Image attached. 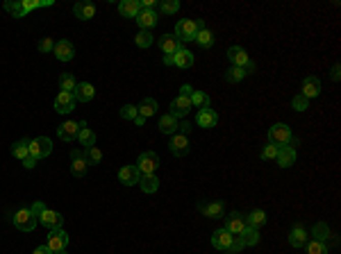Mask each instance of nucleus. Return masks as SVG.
Wrapping results in <instances>:
<instances>
[{
	"label": "nucleus",
	"mask_w": 341,
	"mask_h": 254,
	"mask_svg": "<svg viewBox=\"0 0 341 254\" xmlns=\"http://www.w3.org/2000/svg\"><path fill=\"white\" fill-rule=\"evenodd\" d=\"M196 34H198V23L193 21V18H182V21H178V25H175L173 37L178 39L180 43H189V41H196Z\"/></svg>",
	"instance_id": "f257e3e1"
},
{
	"label": "nucleus",
	"mask_w": 341,
	"mask_h": 254,
	"mask_svg": "<svg viewBox=\"0 0 341 254\" xmlns=\"http://www.w3.org/2000/svg\"><path fill=\"white\" fill-rule=\"evenodd\" d=\"M269 143L277 145V148H285L291 143V127L285 123H275L269 130Z\"/></svg>",
	"instance_id": "f03ea898"
},
{
	"label": "nucleus",
	"mask_w": 341,
	"mask_h": 254,
	"mask_svg": "<svg viewBox=\"0 0 341 254\" xmlns=\"http://www.w3.org/2000/svg\"><path fill=\"white\" fill-rule=\"evenodd\" d=\"M52 152V141L48 136H37V139L30 141V157L34 159H46L48 154Z\"/></svg>",
	"instance_id": "7ed1b4c3"
},
{
	"label": "nucleus",
	"mask_w": 341,
	"mask_h": 254,
	"mask_svg": "<svg viewBox=\"0 0 341 254\" xmlns=\"http://www.w3.org/2000/svg\"><path fill=\"white\" fill-rule=\"evenodd\" d=\"M12 223H14V227L21 229V232H32V229L37 227L39 218L32 216L30 209H18V211L14 213V220Z\"/></svg>",
	"instance_id": "20e7f679"
},
{
	"label": "nucleus",
	"mask_w": 341,
	"mask_h": 254,
	"mask_svg": "<svg viewBox=\"0 0 341 254\" xmlns=\"http://www.w3.org/2000/svg\"><path fill=\"white\" fill-rule=\"evenodd\" d=\"M136 168H139V173L141 175H153L155 170L159 168V157H157V152H141L139 154V159H136Z\"/></svg>",
	"instance_id": "39448f33"
},
{
	"label": "nucleus",
	"mask_w": 341,
	"mask_h": 254,
	"mask_svg": "<svg viewBox=\"0 0 341 254\" xmlns=\"http://www.w3.org/2000/svg\"><path fill=\"white\" fill-rule=\"evenodd\" d=\"M46 245L50 247L52 252H60V250H66L68 245V234L64 232V229H50L48 232V238H46Z\"/></svg>",
	"instance_id": "423d86ee"
},
{
	"label": "nucleus",
	"mask_w": 341,
	"mask_h": 254,
	"mask_svg": "<svg viewBox=\"0 0 341 254\" xmlns=\"http://www.w3.org/2000/svg\"><path fill=\"white\" fill-rule=\"evenodd\" d=\"M225 232H230L232 236H239V234L246 229V216L243 213H239V211H232V213H228V218H225Z\"/></svg>",
	"instance_id": "0eeeda50"
},
{
	"label": "nucleus",
	"mask_w": 341,
	"mask_h": 254,
	"mask_svg": "<svg viewBox=\"0 0 341 254\" xmlns=\"http://www.w3.org/2000/svg\"><path fill=\"white\" fill-rule=\"evenodd\" d=\"M300 96H305L307 100H314V98L321 96V80L316 75H307L303 80V86H300Z\"/></svg>",
	"instance_id": "6e6552de"
},
{
	"label": "nucleus",
	"mask_w": 341,
	"mask_h": 254,
	"mask_svg": "<svg viewBox=\"0 0 341 254\" xmlns=\"http://www.w3.org/2000/svg\"><path fill=\"white\" fill-rule=\"evenodd\" d=\"M136 25L141 27V30H153L155 25H157V21H159V16H157V12H155V9H144L141 7V12L136 14Z\"/></svg>",
	"instance_id": "1a4fd4ad"
},
{
	"label": "nucleus",
	"mask_w": 341,
	"mask_h": 254,
	"mask_svg": "<svg viewBox=\"0 0 341 254\" xmlns=\"http://www.w3.org/2000/svg\"><path fill=\"white\" fill-rule=\"evenodd\" d=\"M75 109V96L66 93V91H60L55 98V111L57 114H71Z\"/></svg>",
	"instance_id": "9d476101"
},
{
	"label": "nucleus",
	"mask_w": 341,
	"mask_h": 254,
	"mask_svg": "<svg viewBox=\"0 0 341 254\" xmlns=\"http://www.w3.org/2000/svg\"><path fill=\"white\" fill-rule=\"evenodd\" d=\"M87 168H89V164H87V159H84V152H82V150H73L71 152V173L75 175V177H84Z\"/></svg>",
	"instance_id": "9b49d317"
},
{
	"label": "nucleus",
	"mask_w": 341,
	"mask_h": 254,
	"mask_svg": "<svg viewBox=\"0 0 341 254\" xmlns=\"http://www.w3.org/2000/svg\"><path fill=\"white\" fill-rule=\"evenodd\" d=\"M52 52H55V57L60 61H71L75 57V48H73V43L68 39H60L55 43V48H52Z\"/></svg>",
	"instance_id": "f8f14e48"
},
{
	"label": "nucleus",
	"mask_w": 341,
	"mask_h": 254,
	"mask_svg": "<svg viewBox=\"0 0 341 254\" xmlns=\"http://www.w3.org/2000/svg\"><path fill=\"white\" fill-rule=\"evenodd\" d=\"M193 107H191V100L189 98H184V96H178L173 102H170V116H175V118H184V116L191 111Z\"/></svg>",
	"instance_id": "ddd939ff"
},
{
	"label": "nucleus",
	"mask_w": 341,
	"mask_h": 254,
	"mask_svg": "<svg viewBox=\"0 0 341 254\" xmlns=\"http://www.w3.org/2000/svg\"><path fill=\"white\" fill-rule=\"evenodd\" d=\"M139 179H141V173L136 166H123L119 170V182L123 186H134V184H139Z\"/></svg>",
	"instance_id": "4468645a"
},
{
	"label": "nucleus",
	"mask_w": 341,
	"mask_h": 254,
	"mask_svg": "<svg viewBox=\"0 0 341 254\" xmlns=\"http://www.w3.org/2000/svg\"><path fill=\"white\" fill-rule=\"evenodd\" d=\"M39 223L43 225V227L50 232V229H60L62 225H64V218H62L60 211H52V209H46V211L41 213V218H39Z\"/></svg>",
	"instance_id": "2eb2a0df"
},
{
	"label": "nucleus",
	"mask_w": 341,
	"mask_h": 254,
	"mask_svg": "<svg viewBox=\"0 0 341 254\" xmlns=\"http://www.w3.org/2000/svg\"><path fill=\"white\" fill-rule=\"evenodd\" d=\"M77 132H80V123H75V120H66V123H62L57 127V136L62 141H66V143L77 139Z\"/></svg>",
	"instance_id": "dca6fc26"
},
{
	"label": "nucleus",
	"mask_w": 341,
	"mask_h": 254,
	"mask_svg": "<svg viewBox=\"0 0 341 254\" xmlns=\"http://www.w3.org/2000/svg\"><path fill=\"white\" fill-rule=\"evenodd\" d=\"M196 125H201L203 130H212V127L218 125V114L209 107V109H201L196 116Z\"/></svg>",
	"instance_id": "f3484780"
},
{
	"label": "nucleus",
	"mask_w": 341,
	"mask_h": 254,
	"mask_svg": "<svg viewBox=\"0 0 341 254\" xmlns=\"http://www.w3.org/2000/svg\"><path fill=\"white\" fill-rule=\"evenodd\" d=\"M168 148H170V152L175 154V157H184V154L189 152V139L184 134H173L170 136V143H168Z\"/></svg>",
	"instance_id": "a211bd4d"
},
{
	"label": "nucleus",
	"mask_w": 341,
	"mask_h": 254,
	"mask_svg": "<svg viewBox=\"0 0 341 254\" xmlns=\"http://www.w3.org/2000/svg\"><path fill=\"white\" fill-rule=\"evenodd\" d=\"M73 14H75V18H80V21H91V18L96 16V5L87 3V0H80V3L73 5Z\"/></svg>",
	"instance_id": "6ab92c4d"
},
{
	"label": "nucleus",
	"mask_w": 341,
	"mask_h": 254,
	"mask_svg": "<svg viewBox=\"0 0 341 254\" xmlns=\"http://www.w3.org/2000/svg\"><path fill=\"white\" fill-rule=\"evenodd\" d=\"M228 59L232 61V66L243 68L248 61H250V55L246 52V48H241V46H230V48H228Z\"/></svg>",
	"instance_id": "aec40b11"
},
{
	"label": "nucleus",
	"mask_w": 341,
	"mask_h": 254,
	"mask_svg": "<svg viewBox=\"0 0 341 254\" xmlns=\"http://www.w3.org/2000/svg\"><path fill=\"white\" fill-rule=\"evenodd\" d=\"M73 96H75V102H91L96 98V89L91 82H77Z\"/></svg>",
	"instance_id": "412c9836"
},
{
	"label": "nucleus",
	"mask_w": 341,
	"mask_h": 254,
	"mask_svg": "<svg viewBox=\"0 0 341 254\" xmlns=\"http://www.w3.org/2000/svg\"><path fill=\"white\" fill-rule=\"evenodd\" d=\"M159 48H162L164 57H173L175 52L182 48V43H180L173 34H162V37H159Z\"/></svg>",
	"instance_id": "4be33fe9"
},
{
	"label": "nucleus",
	"mask_w": 341,
	"mask_h": 254,
	"mask_svg": "<svg viewBox=\"0 0 341 254\" xmlns=\"http://www.w3.org/2000/svg\"><path fill=\"white\" fill-rule=\"evenodd\" d=\"M198 209L203 211L205 218H223V213H225V207H223L221 200H214V202H203Z\"/></svg>",
	"instance_id": "5701e85b"
},
{
	"label": "nucleus",
	"mask_w": 341,
	"mask_h": 254,
	"mask_svg": "<svg viewBox=\"0 0 341 254\" xmlns=\"http://www.w3.org/2000/svg\"><path fill=\"white\" fill-rule=\"evenodd\" d=\"M232 241H235V236H232L230 232H225V229H216V232L212 234V245L216 247V250H223V252H225L228 247H230Z\"/></svg>",
	"instance_id": "b1692460"
},
{
	"label": "nucleus",
	"mask_w": 341,
	"mask_h": 254,
	"mask_svg": "<svg viewBox=\"0 0 341 254\" xmlns=\"http://www.w3.org/2000/svg\"><path fill=\"white\" fill-rule=\"evenodd\" d=\"M307 241H309V234H307V229L303 225H296L289 232V245L291 247H305Z\"/></svg>",
	"instance_id": "393cba45"
},
{
	"label": "nucleus",
	"mask_w": 341,
	"mask_h": 254,
	"mask_svg": "<svg viewBox=\"0 0 341 254\" xmlns=\"http://www.w3.org/2000/svg\"><path fill=\"white\" fill-rule=\"evenodd\" d=\"M275 161H277V166H280V168H291V166L296 164V150L291 148V145H285V148L277 150Z\"/></svg>",
	"instance_id": "a878e982"
},
{
	"label": "nucleus",
	"mask_w": 341,
	"mask_h": 254,
	"mask_svg": "<svg viewBox=\"0 0 341 254\" xmlns=\"http://www.w3.org/2000/svg\"><path fill=\"white\" fill-rule=\"evenodd\" d=\"M75 141H80V145H82V150H87V148H94L96 145V134L87 127L84 120H80V132H77V139Z\"/></svg>",
	"instance_id": "bb28decb"
},
{
	"label": "nucleus",
	"mask_w": 341,
	"mask_h": 254,
	"mask_svg": "<svg viewBox=\"0 0 341 254\" xmlns=\"http://www.w3.org/2000/svg\"><path fill=\"white\" fill-rule=\"evenodd\" d=\"M157 114V100H155V98H144V100H141V105L136 107V116H139V118H150V116H155Z\"/></svg>",
	"instance_id": "cd10ccee"
},
{
	"label": "nucleus",
	"mask_w": 341,
	"mask_h": 254,
	"mask_svg": "<svg viewBox=\"0 0 341 254\" xmlns=\"http://www.w3.org/2000/svg\"><path fill=\"white\" fill-rule=\"evenodd\" d=\"M141 12L139 0H121L119 3V14L125 18H136V14Z\"/></svg>",
	"instance_id": "c85d7f7f"
},
{
	"label": "nucleus",
	"mask_w": 341,
	"mask_h": 254,
	"mask_svg": "<svg viewBox=\"0 0 341 254\" xmlns=\"http://www.w3.org/2000/svg\"><path fill=\"white\" fill-rule=\"evenodd\" d=\"M173 66H178V68H191L193 66V52L187 50V48L182 46L173 55Z\"/></svg>",
	"instance_id": "c756f323"
},
{
	"label": "nucleus",
	"mask_w": 341,
	"mask_h": 254,
	"mask_svg": "<svg viewBox=\"0 0 341 254\" xmlns=\"http://www.w3.org/2000/svg\"><path fill=\"white\" fill-rule=\"evenodd\" d=\"M178 123L180 120L175 118V116H170V114H164L162 118H159V132H162V134H168V136H173L175 132H178Z\"/></svg>",
	"instance_id": "7c9ffc66"
},
{
	"label": "nucleus",
	"mask_w": 341,
	"mask_h": 254,
	"mask_svg": "<svg viewBox=\"0 0 341 254\" xmlns=\"http://www.w3.org/2000/svg\"><path fill=\"white\" fill-rule=\"evenodd\" d=\"M139 188L144 190V193H157V188H159V177L157 175H141V179H139Z\"/></svg>",
	"instance_id": "2f4dec72"
},
{
	"label": "nucleus",
	"mask_w": 341,
	"mask_h": 254,
	"mask_svg": "<svg viewBox=\"0 0 341 254\" xmlns=\"http://www.w3.org/2000/svg\"><path fill=\"white\" fill-rule=\"evenodd\" d=\"M239 238L243 241V245H257V243L262 241V236H260V229H255V227H250V225H246V229H243L241 234H239Z\"/></svg>",
	"instance_id": "473e14b6"
},
{
	"label": "nucleus",
	"mask_w": 341,
	"mask_h": 254,
	"mask_svg": "<svg viewBox=\"0 0 341 254\" xmlns=\"http://www.w3.org/2000/svg\"><path fill=\"white\" fill-rule=\"evenodd\" d=\"M266 220H269V218H266V211H262V209H252L246 216V225H250V227H255V229L266 225Z\"/></svg>",
	"instance_id": "72a5a7b5"
},
{
	"label": "nucleus",
	"mask_w": 341,
	"mask_h": 254,
	"mask_svg": "<svg viewBox=\"0 0 341 254\" xmlns=\"http://www.w3.org/2000/svg\"><path fill=\"white\" fill-rule=\"evenodd\" d=\"M12 154L16 157L18 161H23L30 154V139H21L16 143H12Z\"/></svg>",
	"instance_id": "f704fd0d"
},
{
	"label": "nucleus",
	"mask_w": 341,
	"mask_h": 254,
	"mask_svg": "<svg viewBox=\"0 0 341 254\" xmlns=\"http://www.w3.org/2000/svg\"><path fill=\"white\" fill-rule=\"evenodd\" d=\"M3 7H5V12L12 14L14 18H23V16H27V12H25V7H23L21 0H7V3H5Z\"/></svg>",
	"instance_id": "c9c22d12"
},
{
	"label": "nucleus",
	"mask_w": 341,
	"mask_h": 254,
	"mask_svg": "<svg viewBox=\"0 0 341 254\" xmlns=\"http://www.w3.org/2000/svg\"><path fill=\"white\" fill-rule=\"evenodd\" d=\"M311 236H314V241H319V243H325L330 236H332V232H330L328 223H316L314 227H311Z\"/></svg>",
	"instance_id": "e433bc0d"
},
{
	"label": "nucleus",
	"mask_w": 341,
	"mask_h": 254,
	"mask_svg": "<svg viewBox=\"0 0 341 254\" xmlns=\"http://www.w3.org/2000/svg\"><path fill=\"white\" fill-rule=\"evenodd\" d=\"M246 71H243V68H239V66H230L225 71V82L228 84H239V82H243L246 80Z\"/></svg>",
	"instance_id": "4c0bfd02"
},
{
	"label": "nucleus",
	"mask_w": 341,
	"mask_h": 254,
	"mask_svg": "<svg viewBox=\"0 0 341 254\" xmlns=\"http://www.w3.org/2000/svg\"><path fill=\"white\" fill-rule=\"evenodd\" d=\"M189 100H191V107H198V109H209V105H212V100L205 91H193Z\"/></svg>",
	"instance_id": "58836bf2"
},
{
	"label": "nucleus",
	"mask_w": 341,
	"mask_h": 254,
	"mask_svg": "<svg viewBox=\"0 0 341 254\" xmlns=\"http://www.w3.org/2000/svg\"><path fill=\"white\" fill-rule=\"evenodd\" d=\"M196 43L201 48H212L214 46V32L207 30V27H203V30H198L196 34Z\"/></svg>",
	"instance_id": "ea45409f"
},
{
	"label": "nucleus",
	"mask_w": 341,
	"mask_h": 254,
	"mask_svg": "<svg viewBox=\"0 0 341 254\" xmlns=\"http://www.w3.org/2000/svg\"><path fill=\"white\" fill-rule=\"evenodd\" d=\"M75 86H77L75 77H73L71 73H62V75H60V91L73 93V91H75Z\"/></svg>",
	"instance_id": "a19ab883"
},
{
	"label": "nucleus",
	"mask_w": 341,
	"mask_h": 254,
	"mask_svg": "<svg viewBox=\"0 0 341 254\" xmlns=\"http://www.w3.org/2000/svg\"><path fill=\"white\" fill-rule=\"evenodd\" d=\"M159 12H162L164 16H173V14L180 12V3L178 0H162V3H159Z\"/></svg>",
	"instance_id": "79ce46f5"
},
{
	"label": "nucleus",
	"mask_w": 341,
	"mask_h": 254,
	"mask_svg": "<svg viewBox=\"0 0 341 254\" xmlns=\"http://www.w3.org/2000/svg\"><path fill=\"white\" fill-rule=\"evenodd\" d=\"M82 152H84V159H87V164H89V166H98L102 161V152L96 148V145H94V148L82 150Z\"/></svg>",
	"instance_id": "37998d69"
},
{
	"label": "nucleus",
	"mask_w": 341,
	"mask_h": 254,
	"mask_svg": "<svg viewBox=\"0 0 341 254\" xmlns=\"http://www.w3.org/2000/svg\"><path fill=\"white\" fill-rule=\"evenodd\" d=\"M153 41H155V37H153V34H150L148 30H141V32L134 37V43H136L139 48H150V46H153Z\"/></svg>",
	"instance_id": "c03bdc74"
},
{
	"label": "nucleus",
	"mask_w": 341,
	"mask_h": 254,
	"mask_svg": "<svg viewBox=\"0 0 341 254\" xmlns=\"http://www.w3.org/2000/svg\"><path fill=\"white\" fill-rule=\"evenodd\" d=\"M305 252L307 254H328V245H325V243H319V241H307Z\"/></svg>",
	"instance_id": "a18cd8bd"
},
{
	"label": "nucleus",
	"mask_w": 341,
	"mask_h": 254,
	"mask_svg": "<svg viewBox=\"0 0 341 254\" xmlns=\"http://www.w3.org/2000/svg\"><path fill=\"white\" fill-rule=\"evenodd\" d=\"M291 107H294L296 111H305V109H309V100H307L305 96H296L294 100H291Z\"/></svg>",
	"instance_id": "49530a36"
},
{
	"label": "nucleus",
	"mask_w": 341,
	"mask_h": 254,
	"mask_svg": "<svg viewBox=\"0 0 341 254\" xmlns=\"http://www.w3.org/2000/svg\"><path fill=\"white\" fill-rule=\"evenodd\" d=\"M277 150H280L277 145H271V143H269V145H264V150L260 152V157L264 159V161H271V159L277 157Z\"/></svg>",
	"instance_id": "de8ad7c7"
},
{
	"label": "nucleus",
	"mask_w": 341,
	"mask_h": 254,
	"mask_svg": "<svg viewBox=\"0 0 341 254\" xmlns=\"http://www.w3.org/2000/svg\"><path fill=\"white\" fill-rule=\"evenodd\" d=\"M121 118H125V120H134V118H136V107H134V105H125V107H121Z\"/></svg>",
	"instance_id": "09e8293b"
},
{
	"label": "nucleus",
	"mask_w": 341,
	"mask_h": 254,
	"mask_svg": "<svg viewBox=\"0 0 341 254\" xmlns=\"http://www.w3.org/2000/svg\"><path fill=\"white\" fill-rule=\"evenodd\" d=\"M243 247H246V245H243V241H241L239 236H235V241L230 243V247L225 250V254H239V252L243 250Z\"/></svg>",
	"instance_id": "8fccbe9b"
},
{
	"label": "nucleus",
	"mask_w": 341,
	"mask_h": 254,
	"mask_svg": "<svg viewBox=\"0 0 341 254\" xmlns=\"http://www.w3.org/2000/svg\"><path fill=\"white\" fill-rule=\"evenodd\" d=\"M30 211H32V216L34 218H41V213L46 211V204H43V200H37V202L30 207Z\"/></svg>",
	"instance_id": "3c124183"
},
{
	"label": "nucleus",
	"mask_w": 341,
	"mask_h": 254,
	"mask_svg": "<svg viewBox=\"0 0 341 254\" xmlns=\"http://www.w3.org/2000/svg\"><path fill=\"white\" fill-rule=\"evenodd\" d=\"M52 48H55V41H52V39H41V41H39V50L41 52H52Z\"/></svg>",
	"instance_id": "603ef678"
},
{
	"label": "nucleus",
	"mask_w": 341,
	"mask_h": 254,
	"mask_svg": "<svg viewBox=\"0 0 341 254\" xmlns=\"http://www.w3.org/2000/svg\"><path fill=\"white\" fill-rule=\"evenodd\" d=\"M178 130H180V134H184V136H189L191 134V123H189V120H182V123H178Z\"/></svg>",
	"instance_id": "864d4df0"
},
{
	"label": "nucleus",
	"mask_w": 341,
	"mask_h": 254,
	"mask_svg": "<svg viewBox=\"0 0 341 254\" xmlns=\"http://www.w3.org/2000/svg\"><path fill=\"white\" fill-rule=\"evenodd\" d=\"M23 166H25V168H27V170H32V168H34V166H37V159H34V157H30V154H27V157H25V159H23Z\"/></svg>",
	"instance_id": "5fc2aeb1"
},
{
	"label": "nucleus",
	"mask_w": 341,
	"mask_h": 254,
	"mask_svg": "<svg viewBox=\"0 0 341 254\" xmlns=\"http://www.w3.org/2000/svg\"><path fill=\"white\" fill-rule=\"evenodd\" d=\"M191 93H193V86H191V84H182V89H180V96L189 98Z\"/></svg>",
	"instance_id": "6e6d98bb"
},
{
	"label": "nucleus",
	"mask_w": 341,
	"mask_h": 254,
	"mask_svg": "<svg viewBox=\"0 0 341 254\" xmlns=\"http://www.w3.org/2000/svg\"><path fill=\"white\" fill-rule=\"evenodd\" d=\"M330 75H332L334 82H339V77H341V66H339V64H334V66H332V73H330Z\"/></svg>",
	"instance_id": "4d7b16f0"
},
{
	"label": "nucleus",
	"mask_w": 341,
	"mask_h": 254,
	"mask_svg": "<svg viewBox=\"0 0 341 254\" xmlns=\"http://www.w3.org/2000/svg\"><path fill=\"white\" fill-rule=\"evenodd\" d=\"M32 254H52V250L46 245V243H43V245H39V247H37V250H34Z\"/></svg>",
	"instance_id": "13d9d810"
},
{
	"label": "nucleus",
	"mask_w": 341,
	"mask_h": 254,
	"mask_svg": "<svg viewBox=\"0 0 341 254\" xmlns=\"http://www.w3.org/2000/svg\"><path fill=\"white\" fill-rule=\"evenodd\" d=\"M255 68H257V66H255V61L250 59V61L246 64V66H243V71H246V75H252V73H255Z\"/></svg>",
	"instance_id": "bf43d9fd"
},
{
	"label": "nucleus",
	"mask_w": 341,
	"mask_h": 254,
	"mask_svg": "<svg viewBox=\"0 0 341 254\" xmlns=\"http://www.w3.org/2000/svg\"><path fill=\"white\" fill-rule=\"evenodd\" d=\"M164 64H166V66H173V57H164Z\"/></svg>",
	"instance_id": "052dcab7"
},
{
	"label": "nucleus",
	"mask_w": 341,
	"mask_h": 254,
	"mask_svg": "<svg viewBox=\"0 0 341 254\" xmlns=\"http://www.w3.org/2000/svg\"><path fill=\"white\" fill-rule=\"evenodd\" d=\"M52 254H68L66 250H60V252H52Z\"/></svg>",
	"instance_id": "680f3d73"
}]
</instances>
